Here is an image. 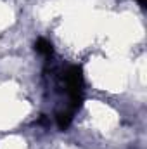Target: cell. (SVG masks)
Here are the masks:
<instances>
[{
    "mask_svg": "<svg viewBox=\"0 0 147 149\" xmlns=\"http://www.w3.org/2000/svg\"><path fill=\"white\" fill-rule=\"evenodd\" d=\"M64 88L71 97V109L76 111L83 101V71L80 66H69L62 74Z\"/></svg>",
    "mask_w": 147,
    "mask_h": 149,
    "instance_id": "6da1fadb",
    "label": "cell"
},
{
    "mask_svg": "<svg viewBox=\"0 0 147 149\" xmlns=\"http://www.w3.org/2000/svg\"><path fill=\"white\" fill-rule=\"evenodd\" d=\"M73 109H69V111H59L55 114V121H57V127L61 128V130H66L69 125H71V121H73Z\"/></svg>",
    "mask_w": 147,
    "mask_h": 149,
    "instance_id": "7a4b0ae2",
    "label": "cell"
},
{
    "mask_svg": "<svg viewBox=\"0 0 147 149\" xmlns=\"http://www.w3.org/2000/svg\"><path fill=\"white\" fill-rule=\"evenodd\" d=\"M35 49H37L38 54H42L43 57H50L52 52H54L52 43H50L49 40H45V38H38L37 42H35Z\"/></svg>",
    "mask_w": 147,
    "mask_h": 149,
    "instance_id": "3957f363",
    "label": "cell"
},
{
    "mask_svg": "<svg viewBox=\"0 0 147 149\" xmlns=\"http://www.w3.org/2000/svg\"><path fill=\"white\" fill-rule=\"evenodd\" d=\"M137 2H139L140 5H146V0H137Z\"/></svg>",
    "mask_w": 147,
    "mask_h": 149,
    "instance_id": "277c9868",
    "label": "cell"
}]
</instances>
